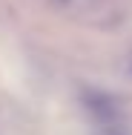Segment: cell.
<instances>
[{"mask_svg": "<svg viewBox=\"0 0 132 135\" xmlns=\"http://www.w3.org/2000/svg\"><path fill=\"white\" fill-rule=\"evenodd\" d=\"M60 3H66V0H60Z\"/></svg>", "mask_w": 132, "mask_h": 135, "instance_id": "cell-2", "label": "cell"}, {"mask_svg": "<svg viewBox=\"0 0 132 135\" xmlns=\"http://www.w3.org/2000/svg\"><path fill=\"white\" fill-rule=\"evenodd\" d=\"M112 135H126V132H112Z\"/></svg>", "mask_w": 132, "mask_h": 135, "instance_id": "cell-1", "label": "cell"}]
</instances>
